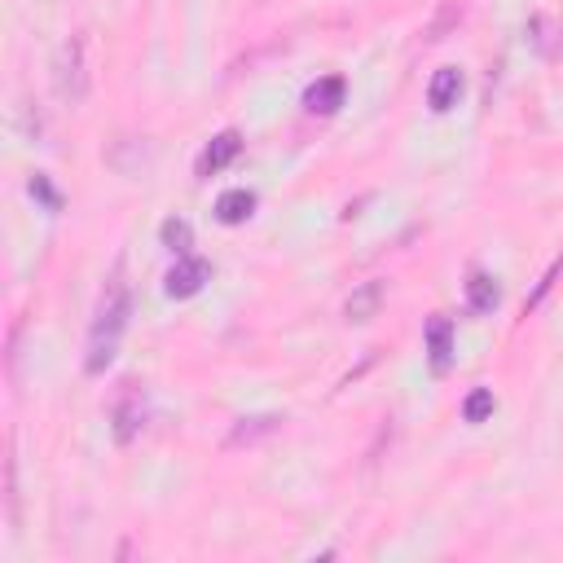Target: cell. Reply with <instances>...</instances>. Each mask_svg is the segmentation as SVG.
Masks as SVG:
<instances>
[{
    "mask_svg": "<svg viewBox=\"0 0 563 563\" xmlns=\"http://www.w3.org/2000/svg\"><path fill=\"white\" fill-rule=\"evenodd\" d=\"M273 427H278V418H251V427L242 423L234 432V445H242V440H256L260 432H273Z\"/></svg>",
    "mask_w": 563,
    "mask_h": 563,
    "instance_id": "13",
    "label": "cell"
},
{
    "mask_svg": "<svg viewBox=\"0 0 563 563\" xmlns=\"http://www.w3.org/2000/svg\"><path fill=\"white\" fill-rule=\"evenodd\" d=\"M344 93H348L344 75H326V80L308 84V93H304V106L313 110V115H335V110L344 106Z\"/></svg>",
    "mask_w": 563,
    "mask_h": 563,
    "instance_id": "6",
    "label": "cell"
},
{
    "mask_svg": "<svg viewBox=\"0 0 563 563\" xmlns=\"http://www.w3.org/2000/svg\"><path fill=\"white\" fill-rule=\"evenodd\" d=\"M124 322H128V291H124V282H110L106 295H102V304H97L93 335H88V361H84L88 374H102L110 361H115Z\"/></svg>",
    "mask_w": 563,
    "mask_h": 563,
    "instance_id": "1",
    "label": "cell"
},
{
    "mask_svg": "<svg viewBox=\"0 0 563 563\" xmlns=\"http://www.w3.org/2000/svg\"><path fill=\"white\" fill-rule=\"evenodd\" d=\"M427 357H432L436 374H445L449 361H454V322L449 317H432L427 322Z\"/></svg>",
    "mask_w": 563,
    "mask_h": 563,
    "instance_id": "7",
    "label": "cell"
},
{
    "mask_svg": "<svg viewBox=\"0 0 563 563\" xmlns=\"http://www.w3.org/2000/svg\"><path fill=\"white\" fill-rule=\"evenodd\" d=\"M190 242H194L190 220H181V216L163 220V247H168V251H176V256H185V251H190Z\"/></svg>",
    "mask_w": 563,
    "mask_h": 563,
    "instance_id": "11",
    "label": "cell"
},
{
    "mask_svg": "<svg viewBox=\"0 0 563 563\" xmlns=\"http://www.w3.org/2000/svg\"><path fill=\"white\" fill-rule=\"evenodd\" d=\"M207 282H212V264L198 260V256H181L172 264L168 286H163V291H168L172 300H190V295H198Z\"/></svg>",
    "mask_w": 563,
    "mask_h": 563,
    "instance_id": "3",
    "label": "cell"
},
{
    "mask_svg": "<svg viewBox=\"0 0 563 563\" xmlns=\"http://www.w3.org/2000/svg\"><path fill=\"white\" fill-rule=\"evenodd\" d=\"M493 388H476L467 396V401H462V418H467V423H484V418L493 414Z\"/></svg>",
    "mask_w": 563,
    "mask_h": 563,
    "instance_id": "12",
    "label": "cell"
},
{
    "mask_svg": "<svg viewBox=\"0 0 563 563\" xmlns=\"http://www.w3.org/2000/svg\"><path fill=\"white\" fill-rule=\"evenodd\" d=\"M467 304H471V313H493V308L502 304L498 282H493L489 273H471V282H467Z\"/></svg>",
    "mask_w": 563,
    "mask_h": 563,
    "instance_id": "10",
    "label": "cell"
},
{
    "mask_svg": "<svg viewBox=\"0 0 563 563\" xmlns=\"http://www.w3.org/2000/svg\"><path fill=\"white\" fill-rule=\"evenodd\" d=\"M256 212V194L251 190H225L216 198V220L220 225H242V220H251Z\"/></svg>",
    "mask_w": 563,
    "mask_h": 563,
    "instance_id": "9",
    "label": "cell"
},
{
    "mask_svg": "<svg viewBox=\"0 0 563 563\" xmlns=\"http://www.w3.org/2000/svg\"><path fill=\"white\" fill-rule=\"evenodd\" d=\"M462 97V71L458 66H440L432 75V84H427V106L436 110V115H445V110H454Z\"/></svg>",
    "mask_w": 563,
    "mask_h": 563,
    "instance_id": "4",
    "label": "cell"
},
{
    "mask_svg": "<svg viewBox=\"0 0 563 563\" xmlns=\"http://www.w3.org/2000/svg\"><path fill=\"white\" fill-rule=\"evenodd\" d=\"M238 150H242V137L234 128L220 132V137H212V141H207V150L198 154V176H212L220 168H229V163L238 159Z\"/></svg>",
    "mask_w": 563,
    "mask_h": 563,
    "instance_id": "5",
    "label": "cell"
},
{
    "mask_svg": "<svg viewBox=\"0 0 563 563\" xmlns=\"http://www.w3.org/2000/svg\"><path fill=\"white\" fill-rule=\"evenodd\" d=\"M84 53H88L84 36H71L62 44V53H58V93H62V102H84V93H88Z\"/></svg>",
    "mask_w": 563,
    "mask_h": 563,
    "instance_id": "2",
    "label": "cell"
},
{
    "mask_svg": "<svg viewBox=\"0 0 563 563\" xmlns=\"http://www.w3.org/2000/svg\"><path fill=\"white\" fill-rule=\"evenodd\" d=\"M379 304H383V282H361L357 291L348 295L344 317L348 322H357V326H366L370 317H379Z\"/></svg>",
    "mask_w": 563,
    "mask_h": 563,
    "instance_id": "8",
    "label": "cell"
},
{
    "mask_svg": "<svg viewBox=\"0 0 563 563\" xmlns=\"http://www.w3.org/2000/svg\"><path fill=\"white\" fill-rule=\"evenodd\" d=\"M31 194H36V198H44V203L53 207V212H58V207H62V198L49 190V181H44V176H36V181H31Z\"/></svg>",
    "mask_w": 563,
    "mask_h": 563,
    "instance_id": "14",
    "label": "cell"
}]
</instances>
